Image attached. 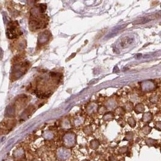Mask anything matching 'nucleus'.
I'll return each mask as SVG.
<instances>
[{"label": "nucleus", "mask_w": 161, "mask_h": 161, "mask_svg": "<svg viewBox=\"0 0 161 161\" xmlns=\"http://www.w3.org/2000/svg\"><path fill=\"white\" fill-rule=\"evenodd\" d=\"M5 161H13V159L11 158H7L5 160Z\"/></svg>", "instance_id": "nucleus-7"}, {"label": "nucleus", "mask_w": 161, "mask_h": 161, "mask_svg": "<svg viewBox=\"0 0 161 161\" xmlns=\"http://www.w3.org/2000/svg\"><path fill=\"white\" fill-rule=\"evenodd\" d=\"M63 142L65 147H72L76 144V138L74 135H66L63 139Z\"/></svg>", "instance_id": "nucleus-2"}, {"label": "nucleus", "mask_w": 161, "mask_h": 161, "mask_svg": "<svg viewBox=\"0 0 161 161\" xmlns=\"http://www.w3.org/2000/svg\"><path fill=\"white\" fill-rule=\"evenodd\" d=\"M146 144L149 147H150V146H153L155 144V141L153 139H149L146 140Z\"/></svg>", "instance_id": "nucleus-5"}, {"label": "nucleus", "mask_w": 161, "mask_h": 161, "mask_svg": "<svg viewBox=\"0 0 161 161\" xmlns=\"http://www.w3.org/2000/svg\"><path fill=\"white\" fill-rule=\"evenodd\" d=\"M90 145L92 149H97L99 146V142L97 140H93L90 143Z\"/></svg>", "instance_id": "nucleus-4"}, {"label": "nucleus", "mask_w": 161, "mask_h": 161, "mask_svg": "<svg viewBox=\"0 0 161 161\" xmlns=\"http://www.w3.org/2000/svg\"><path fill=\"white\" fill-rule=\"evenodd\" d=\"M71 156V153L69 149L67 148L61 147L57 150L56 156L58 159L61 161H67L70 158Z\"/></svg>", "instance_id": "nucleus-1"}, {"label": "nucleus", "mask_w": 161, "mask_h": 161, "mask_svg": "<svg viewBox=\"0 0 161 161\" xmlns=\"http://www.w3.org/2000/svg\"><path fill=\"white\" fill-rule=\"evenodd\" d=\"M24 150H22V149H21L17 150L15 152H14V156H15L16 157H22V156H24Z\"/></svg>", "instance_id": "nucleus-3"}, {"label": "nucleus", "mask_w": 161, "mask_h": 161, "mask_svg": "<svg viewBox=\"0 0 161 161\" xmlns=\"http://www.w3.org/2000/svg\"><path fill=\"white\" fill-rule=\"evenodd\" d=\"M127 151H128V148L127 147H121L119 149L118 152L120 154H124L126 153Z\"/></svg>", "instance_id": "nucleus-6"}]
</instances>
